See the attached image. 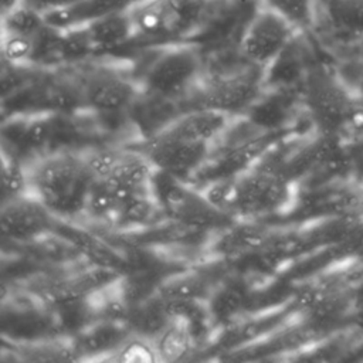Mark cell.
Returning <instances> with one entry per match:
<instances>
[{"instance_id": "obj_12", "label": "cell", "mask_w": 363, "mask_h": 363, "mask_svg": "<svg viewBox=\"0 0 363 363\" xmlns=\"http://www.w3.org/2000/svg\"><path fill=\"white\" fill-rule=\"evenodd\" d=\"M128 9L99 17L81 26L92 52L108 51L135 40Z\"/></svg>"}, {"instance_id": "obj_17", "label": "cell", "mask_w": 363, "mask_h": 363, "mask_svg": "<svg viewBox=\"0 0 363 363\" xmlns=\"http://www.w3.org/2000/svg\"><path fill=\"white\" fill-rule=\"evenodd\" d=\"M204 289V282L193 274L179 275L169 279L160 289L162 296L172 302H187L197 298Z\"/></svg>"}, {"instance_id": "obj_9", "label": "cell", "mask_w": 363, "mask_h": 363, "mask_svg": "<svg viewBox=\"0 0 363 363\" xmlns=\"http://www.w3.org/2000/svg\"><path fill=\"white\" fill-rule=\"evenodd\" d=\"M228 125L230 113L200 106L199 109L176 116L159 130L182 140L213 146V143L227 130Z\"/></svg>"}, {"instance_id": "obj_6", "label": "cell", "mask_w": 363, "mask_h": 363, "mask_svg": "<svg viewBox=\"0 0 363 363\" xmlns=\"http://www.w3.org/2000/svg\"><path fill=\"white\" fill-rule=\"evenodd\" d=\"M81 101L96 112L116 113L130 108L139 96L138 84L118 69L96 67L78 78Z\"/></svg>"}, {"instance_id": "obj_21", "label": "cell", "mask_w": 363, "mask_h": 363, "mask_svg": "<svg viewBox=\"0 0 363 363\" xmlns=\"http://www.w3.org/2000/svg\"><path fill=\"white\" fill-rule=\"evenodd\" d=\"M81 0H23L21 3L28 4L30 7L41 11L43 14L51 13V11H58L68 9L74 4H77Z\"/></svg>"}, {"instance_id": "obj_15", "label": "cell", "mask_w": 363, "mask_h": 363, "mask_svg": "<svg viewBox=\"0 0 363 363\" xmlns=\"http://www.w3.org/2000/svg\"><path fill=\"white\" fill-rule=\"evenodd\" d=\"M166 203L174 216L194 224H210L216 218L225 216L211 206L201 193L193 194V191L182 187L169 189Z\"/></svg>"}, {"instance_id": "obj_7", "label": "cell", "mask_w": 363, "mask_h": 363, "mask_svg": "<svg viewBox=\"0 0 363 363\" xmlns=\"http://www.w3.org/2000/svg\"><path fill=\"white\" fill-rule=\"evenodd\" d=\"M210 150V145L182 140L157 130L149 138L142 153L156 170L167 176H183L199 169Z\"/></svg>"}, {"instance_id": "obj_14", "label": "cell", "mask_w": 363, "mask_h": 363, "mask_svg": "<svg viewBox=\"0 0 363 363\" xmlns=\"http://www.w3.org/2000/svg\"><path fill=\"white\" fill-rule=\"evenodd\" d=\"M311 105L325 122H337L346 109L345 95L326 72H316L309 81Z\"/></svg>"}, {"instance_id": "obj_22", "label": "cell", "mask_w": 363, "mask_h": 363, "mask_svg": "<svg viewBox=\"0 0 363 363\" xmlns=\"http://www.w3.org/2000/svg\"><path fill=\"white\" fill-rule=\"evenodd\" d=\"M356 71V79H357V89L360 95L363 96V61H357V68H352Z\"/></svg>"}, {"instance_id": "obj_11", "label": "cell", "mask_w": 363, "mask_h": 363, "mask_svg": "<svg viewBox=\"0 0 363 363\" xmlns=\"http://www.w3.org/2000/svg\"><path fill=\"white\" fill-rule=\"evenodd\" d=\"M313 28L342 37H362L363 0H318Z\"/></svg>"}, {"instance_id": "obj_23", "label": "cell", "mask_w": 363, "mask_h": 363, "mask_svg": "<svg viewBox=\"0 0 363 363\" xmlns=\"http://www.w3.org/2000/svg\"><path fill=\"white\" fill-rule=\"evenodd\" d=\"M21 1H23V0H1V11L6 13L7 10H10V9H13L14 6L20 4Z\"/></svg>"}, {"instance_id": "obj_1", "label": "cell", "mask_w": 363, "mask_h": 363, "mask_svg": "<svg viewBox=\"0 0 363 363\" xmlns=\"http://www.w3.org/2000/svg\"><path fill=\"white\" fill-rule=\"evenodd\" d=\"M27 194L51 213L74 214L84 210L92 174L84 156L69 152L48 153L27 167Z\"/></svg>"}, {"instance_id": "obj_4", "label": "cell", "mask_w": 363, "mask_h": 363, "mask_svg": "<svg viewBox=\"0 0 363 363\" xmlns=\"http://www.w3.org/2000/svg\"><path fill=\"white\" fill-rule=\"evenodd\" d=\"M301 31L275 10L257 1L238 35L241 60L257 68L274 64Z\"/></svg>"}, {"instance_id": "obj_18", "label": "cell", "mask_w": 363, "mask_h": 363, "mask_svg": "<svg viewBox=\"0 0 363 363\" xmlns=\"http://www.w3.org/2000/svg\"><path fill=\"white\" fill-rule=\"evenodd\" d=\"M28 190L27 169H24L11 155L3 152V191L4 199L26 194Z\"/></svg>"}, {"instance_id": "obj_10", "label": "cell", "mask_w": 363, "mask_h": 363, "mask_svg": "<svg viewBox=\"0 0 363 363\" xmlns=\"http://www.w3.org/2000/svg\"><path fill=\"white\" fill-rule=\"evenodd\" d=\"M251 64L245 69L234 71L213 79L203 92V108H213L230 113L233 109L247 104L257 89L258 71Z\"/></svg>"}, {"instance_id": "obj_16", "label": "cell", "mask_w": 363, "mask_h": 363, "mask_svg": "<svg viewBox=\"0 0 363 363\" xmlns=\"http://www.w3.org/2000/svg\"><path fill=\"white\" fill-rule=\"evenodd\" d=\"M257 1L284 16L301 33L306 30H312L315 26L318 0H257Z\"/></svg>"}, {"instance_id": "obj_20", "label": "cell", "mask_w": 363, "mask_h": 363, "mask_svg": "<svg viewBox=\"0 0 363 363\" xmlns=\"http://www.w3.org/2000/svg\"><path fill=\"white\" fill-rule=\"evenodd\" d=\"M156 353L157 349H153L147 343H143L142 340H133L128 343L121 352V360H155Z\"/></svg>"}, {"instance_id": "obj_2", "label": "cell", "mask_w": 363, "mask_h": 363, "mask_svg": "<svg viewBox=\"0 0 363 363\" xmlns=\"http://www.w3.org/2000/svg\"><path fill=\"white\" fill-rule=\"evenodd\" d=\"M224 214H262L282 206L288 196L284 176L272 170H240L210 182L201 191Z\"/></svg>"}, {"instance_id": "obj_13", "label": "cell", "mask_w": 363, "mask_h": 363, "mask_svg": "<svg viewBox=\"0 0 363 363\" xmlns=\"http://www.w3.org/2000/svg\"><path fill=\"white\" fill-rule=\"evenodd\" d=\"M57 116L51 112L35 113L23 118V122L11 125V143L21 150H40L54 138Z\"/></svg>"}, {"instance_id": "obj_5", "label": "cell", "mask_w": 363, "mask_h": 363, "mask_svg": "<svg viewBox=\"0 0 363 363\" xmlns=\"http://www.w3.org/2000/svg\"><path fill=\"white\" fill-rule=\"evenodd\" d=\"M200 51L190 43H170L147 62L142 84L152 96L172 99L187 91L201 72Z\"/></svg>"}, {"instance_id": "obj_3", "label": "cell", "mask_w": 363, "mask_h": 363, "mask_svg": "<svg viewBox=\"0 0 363 363\" xmlns=\"http://www.w3.org/2000/svg\"><path fill=\"white\" fill-rule=\"evenodd\" d=\"M211 0H135L128 14L135 38L179 43L204 28Z\"/></svg>"}, {"instance_id": "obj_19", "label": "cell", "mask_w": 363, "mask_h": 363, "mask_svg": "<svg viewBox=\"0 0 363 363\" xmlns=\"http://www.w3.org/2000/svg\"><path fill=\"white\" fill-rule=\"evenodd\" d=\"M189 345V336L180 326L167 328L157 345V354H164L167 359H174L184 353Z\"/></svg>"}, {"instance_id": "obj_8", "label": "cell", "mask_w": 363, "mask_h": 363, "mask_svg": "<svg viewBox=\"0 0 363 363\" xmlns=\"http://www.w3.org/2000/svg\"><path fill=\"white\" fill-rule=\"evenodd\" d=\"M51 211L31 194L4 199L1 231L13 240H28L40 235L50 225Z\"/></svg>"}]
</instances>
